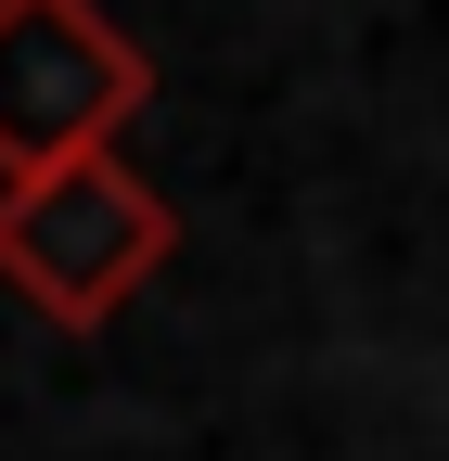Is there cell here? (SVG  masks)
Wrapping results in <instances>:
<instances>
[{"label": "cell", "instance_id": "cell-1", "mask_svg": "<svg viewBox=\"0 0 449 461\" xmlns=\"http://www.w3.org/2000/svg\"><path fill=\"white\" fill-rule=\"evenodd\" d=\"M167 244H180L167 193L129 180L116 154H65V167H39V180H0V282H14L39 321H65V333L116 321L167 269Z\"/></svg>", "mask_w": 449, "mask_h": 461}, {"label": "cell", "instance_id": "cell-2", "mask_svg": "<svg viewBox=\"0 0 449 461\" xmlns=\"http://www.w3.org/2000/svg\"><path fill=\"white\" fill-rule=\"evenodd\" d=\"M154 65L103 0H0V180H39L65 154H116Z\"/></svg>", "mask_w": 449, "mask_h": 461}]
</instances>
